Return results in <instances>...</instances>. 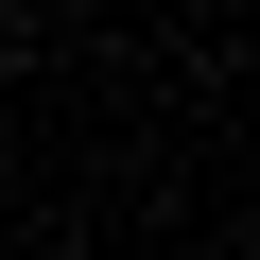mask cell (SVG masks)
I'll return each instance as SVG.
<instances>
[{
    "instance_id": "cell-1",
    "label": "cell",
    "mask_w": 260,
    "mask_h": 260,
    "mask_svg": "<svg viewBox=\"0 0 260 260\" xmlns=\"http://www.w3.org/2000/svg\"><path fill=\"white\" fill-rule=\"evenodd\" d=\"M191 260H208V243H191Z\"/></svg>"
}]
</instances>
